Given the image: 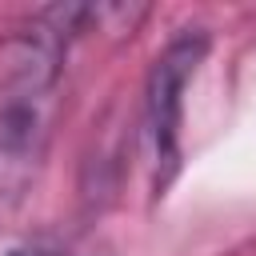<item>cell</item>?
Returning <instances> with one entry per match:
<instances>
[{"label": "cell", "mask_w": 256, "mask_h": 256, "mask_svg": "<svg viewBox=\"0 0 256 256\" xmlns=\"http://www.w3.org/2000/svg\"><path fill=\"white\" fill-rule=\"evenodd\" d=\"M8 256H68V252H60V248H52V244H24V248H16V252H8Z\"/></svg>", "instance_id": "obj_3"}, {"label": "cell", "mask_w": 256, "mask_h": 256, "mask_svg": "<svg viewBox=\"0 0 256 256\" xmlns=\"http://www.w3.org/2000/svg\"><path fill=\"white\" fill-rule=\"evenodd\" d=\"M56 112V88L0 84V188L20 192L36 172Z\"/></svg>", "instance_id": "obj_2"}, {"label": "cell", "mask_w": 256, "mask_h": 256, "mask_svg": "<svg viewBox=\"0 0 256 256\" xmlns=\"http://www.w3.org/2000/svg\"><path fill=\"white\" fill-rule=\"evenodd\" d=\"M208 52L204 32L176 36L152 64L144 84V148L152 164V192L160 196L168 180L180 168V120H184V88L196 72V64Z\"/></svg>", "instance_id": "obj_1"}]
</instances>
